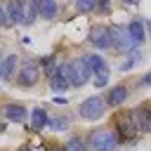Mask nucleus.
<instances>
[{
	"mask_svg": "<svg viewBox=\"0 0 151 151\" xmlns=\"http://www.w3.org/2000/svg\"><path fill=\"white\" fill-rule=\"evenodd\" d=\"M59 73L68 80V85H71V87H83V85L92 78V73H90V68H87V64H85V59H83V57H78V59H73V61L61 64V66H59Z\"/></svg>",
	"mask_w": 151,
	"mask_h": 151,
	"instance_id": "obj_1",
	"label": "nucleus"
},
{
	"mask_svg": "<svg viewBox=\"0 0 151 151\" xmlns=\"http://www.w3.org/2000/svg\"><path fill=\"white\" fill-rule=\"evenodd\" d=\"M113 127H116V132L125 142H130V139H134L139 134V127H137V120H134V111L132 109H123V111L113 113Z\"/></svg>",
	"mask_w": 151,
	"mask_h": 151,
	"instance_id": "obj_2",
	"label": "nucleus"
},
{
	"mask_svg": "<svg viewBox=\"0 0 151 151\" xmlns=\"http://www.w3.org/2000/svg\"><path fill=\"white\" fill-rule=\"evenodd\" d=\"M106 109H109L106 99L99 97V94H92V97H87V99L78 106V116H80L83 120H99V118L106 116Z\"/></svg>",
	"mask_w": 151,
	"mask_h": 151,
	"instance_id": "obj_3",
	"label": "nucleus"
},
{
	"mask_svg": "<svg viewBox=\"0 0 151 151\" xmlns=\"http://www.w3.org/2000/svg\"><path fill=\"white\" fill-rule=\"evenodd\" d=\"M87 144H90L92 151H116V149H118V137H116L111 130L101 127V130H92V132H90Z\"/></svg>",
	"mask_w": 151,
	"mask_h": 151,
	"instance_id": "obj_4",
	"label": "nucleus"
},
{
	"mask_svg": "<svg viewBox=\"0 0 151 151\" xmlns=\"http://www.w3.org/2000/svg\"><path fill=\"white\" fill-rule=\"evenodd\" d=\"M40 64L38 61H33V59H26L21 66H19V73H17V83L21 85V87H33V85H38V80H40Z\"/></svg>",
	"mask_w": 151,
	"mask_h": 151,
	"instance_id": "obj_5",
	"label": "nucleus"
},
{
	"mask_svg": "<svg viewBox=\"0 0 151 151\" xmlns=\"http://www.w3.org/2000/svg\"><path fill=\"white\" fill-rule=\"evenodd\" d=\"M87 40L92 42L94 50H109V47H113V42H111V28L109 26H101V24L92 26Z\"/></svg>",
	"mask_w": 151,
	"mask_h": 151,
	"instance_id": "obj_6",
	"label": "nucleus"
},
{
	"mask_svg": "<svg viewBox=\"0 0 151 151\" xmlns=\"http://www.w3.org/2000/svg\"><path fill=\"white\" fill-rule=\"evenodd\" d=\"M111 42H113V47L120 50V52H132V47H137L134 40L130 38L127 26H113V28H111Z\"/></svg>",
	"mask_w": 151,
	"mask_h": 151,
	"instance_id": "obj_7",
	"label": "nucleus"
},
{
	"mask_svg": "<svg viewBox=\"0 0 151 151\" xmlns=\"http://www.w3.org/2000/svg\"><path fill=\"white\" fill-rule=\"evenodd\" d=\"M134 111V120H137V127H139V134H146L151 132V101H144L139 104Z\"/></svg>",
	"mask_w": 151,
	"mask_h": 151,
	"instance_id": "obj_8",
	"label": "nucleus"
},
{
	"mask_svg": "<svg viewBox=\"0 0 151 151\" xmlns=\"http://www.w3.org/2000/svg\"><path fill=\"white\" fill-rule=\"evenodd\" d=\"M0 113H2V118L9 120V123H24V120L31 116L21 104H5V106L0 109Z\"/></svg>",
	"mask_w": 151,
	"mask_h": 151,
	"instance_id": "obj_9",
	"label": "nucleus"
},
{
	"mask_svg": "<svg viewBox=\"0 0 151 151\" xmlns=\"http://www.w3.org/2000/svg\"><path fill=\"white\" fill-rule=\"evenodd\" d=\"M19 68V57L17 54H7L0 61V80H12V76H17Z\"/></svg>",
	"mask_w": 151,
	"mask_h": 151,
	"instance_id": "obj_10",
	"label": "nucleus"
},
{
	"mask_svg": "<svg viewBox=\"0 0 151 151\" xmlns=\"http://www.w3.org/2000/svg\"><path fill=\"white\" fill-rule=\"evenodd\" d=\"M104 99H106V104H109V106H113V109H116V106H120V104L127 99V85H123V83L113 85V87L106 92V97H104Z\"/></svg>",
	"mask_w": 151,
	"mask_h": 151,
	"instance_id": "obj_11",
	"label": "nucleus"
},
{
	"mask_svg": "<svg viewBox=\"0 0 151 151\" xmlns=\"http://www.w3.org/2000/svg\"><path fill=\"white\" fill-rule=\"evenodd\" d=\"M7 19L12 26L24 24V0H7Z\"/></svg>",
	"mask_w": 151,
	"mask_h": 151,
	"instance_id": "obj_12",
	"label": "nucleus"
},
{
	"mask_svg": "<svg viewBox=\"0 0 151 151\" xmlns=\"http://www.w3.org/2000/svg\"><path fill=\"white\" fill-rule=\"evenodd\" d=\"M127 31H130V38L134 40V45H142V42L146 40V28H144V24H142L139 19H132V21L127 24Z\"/></svg>",
	"mask_w": 151,
	"mask_h": 151,
	"instance_id": "obj_13",
	"label": "nucleus"
},
{
	"mask_svg": "<svg viewBox=\"0 0 151 151\" xmlns=\"http://www.w3.org/2000/svg\"><path fill=\"white\" fill-rule=\"evenodd\" d=\"M35 2H38V14L42 19H54L57 17V9H59L57 0H35Z\"/></svg>",
	"mask_w": 151,
	"mask_h": 151,
	"instance_id": "obj_14",
	"label": "nucleus"
},
{
	"mask_svg": "<svg viewBox=\"0 0 151 151\" xmlns=\"http://www.w3.org/2000/svg\"><path fill=\"white\" fill-rule=\"evenodd\" d=\"M47 125H50L47 111H45V109H33V111H31V127L38 132V130H42V127H47Z\"/></svg>",
	"mask_w": 151,
	"mask_h": 151,
	"instance_id": "obj_15",
	"label": "nucleus"
},
{
	"mask_svg": "<svg viewBox=\"0 0 151 151\" xmlns=\"http://www.w3.org/2000/svg\"><path fill=\"white\" fill-rule=\"evenodd\" d=\"M83 59H85L90 73H99V71H106V68H109V64H106L104 57H99V54H85Z\"/></svg>",
	"mask_w": 151,
	"mask_h": 151,
	"instance_id": "obj_16",
	"label": "nucleus"
},
{
	"mask_svg": "<svg viewBox=\"0 0 151 151\" xmlns=\"http://www.w3.org/2000/svg\"><path fill=\"white\" fill-rule=\"evenodd\" d=\"M38 17V2L35 0H24V26H31Z\"/></svg>",
	"mask_w": 151,
	"mask_h": 151,
	"instance_id": "obj_17",
	"label": "nucleus"
},
{
	"mask_svg": "<svg viewBox=\"0 0 151 151\" xmlns=\"http://www.w3.org/2000/svg\"><path fill=\"white\" fill-rule=\"evenodd\" d=\"M50 87H52L54 92H66V90H68L71 85H68V80H66V78H64V76H61L59 71H57V73H54V76L50 78Z\"/></svg>",
	"mask_w": 151,
	"mask_h": 151,
	"instance_id": "obj_18",
	"label": "nucleus"
},
{
	"mask_svg": "<svg viewBox=\"0 0 151 151\" xmlns=\"http://www.w3.org/2000/svg\"><path fill=\"white\" fill-rule=\"evenodd\" d=\"M40 71H42V76H47V78H52L59 68H57V61H54V57H42V61H40Z\"/></svg>",
	"mask_w": 151,
	"mask_h": 151,
	"instance_id": "obj_19",
	"label": "nucleus"
},
{
	"mask_svg": "<svg viewBox=\"0 0 151 151\" xmlns=\"http://www.w3.org/2000/svg\"><path fill=\"white\" fill-rule=\"evenodd\" d=\"M64 146H66V151H87V144H85V139H80V137H71Z\"/></svg>",
	"mask_w": 151,
	"mask_h": 151,
	"instance_id": "obj_20",
	"label": "nucleus"
},
{
	"mask_svg": "<svg viewBox=\"0 0 151 151\" xmlns=\"http://www.w3.org/2000/svg\"><path fill=\"white\" fill-rule=\"evenodd\" d=\"M109 76H111V68H106V71H99V73H92L94 87H104V85L109 83Z\"/></svg>",
	"mask_w": 151,
	"mask_h": 151,
	"instance_id": "obj_21",
	"label": "nucleus"
},
{
	"mask_svg": "<svg viewBox=\"0 0 151 151\" xmlns=\"http://www.w3.org/2000/svg\"><path fill=\"white\" fill-rule=\"evenodd\" d=\"M139 61H142V52H139V50H134V52L130 54V59H127V61H125L120 68H123V71H130V68H132V66H137Z\"/></svg>",
	"mask_w": 151,
	"mask_h": 151,
	"instance_id": "obj_22",
	"label": "nucleus"
},
{
	"mask_svg": "<svg viewBox=\"0 0 151 151\" xmlns=\"http://www.w3.org/2000/svg\"><path fill=\"white\" fill-rule=\"evenodd\" d=\"M47 127H52L54 132H61V130H66V127H68V118H52Z\"/></svg>",
	"mask_w": 151,
	"mask_h": 151,
	"instance_id": "obj_23",
	"label": "nucleus"
},
{
	"mask_svg": "<svg viewBox=\"0 0 151 151\" xmlns=\"http://www.w3.org/2000/svg\"><path fill=\"white\" fill-rule=\"evenodd\" d=\"M94 9V0H76V12H92Z\"/></svg>",
	"mask_w": 151,
	"mask_h": 151,
	"instance_id": "obj_24",
	"label": "nucleus"
},
{
	"mask_svg": "<svg viewBox=\"0 0 151 151\" xmlns=\"http://www.w3.org/2000/svg\"><path fill=\"white\" fill-rule=\"evenodd\" d=\"M94 9H99V12H109V0H94Z\"/></svg>",
	"mask_w": 151,
	"mask_h": 151,
	"instance_id": "obj_25",
	"label": "nucleus"
},
{
	"mask_svg": "<svg viewBox=\"0 0 151 151\" xmlns=\"http://www.w3.org/2000/svg\"><path fill=\"white\" fill-rule=\"evenodd\" d=\"M45 151H66V146H64V144H54V142H50V144H45Z\"/></svg>",
	"mask_w": 151,
	"mask_h": 151,
	"instance_id": "obj_26",
	"label": "nucleus"
},
{
	"mask_svg": "<svg viewBox=\"0 0 151 151\" xmlns=\"http://www.w3.org/2000/svg\"><path fill=\"white\" fill-rule=\"evenodd\" d=\"M7 24H9V19H7V9L0 5V28H2V26H7Z\"/></svg>",
	"mask_w": 151,
	"mask_h": 151,
	"instance_id": "obj_27",
	"label": "nucleus"
},
{
	"mask_svg": "<svg viewBox=\"0 0 151 151\" xmlns=\"http://www.w3.org/2000/svg\"><path fill=\"white\" fill-rule=\"evenodd\" d=\"M142 85H144V87H151V73H146V76L142 78Z\"/></svg>",
	"mask_w": 151,
	"mask_h": 151,
	"instance_id": "obj_28",
	"label": "nucleus"
},
{
	"mask_svg": "<svg viewBox=\"0 0 151 151\" xmlns=\"http://www.w3.org/2000/svg\"><path fill=\"white\" fill-rule=\"evenodd\" d=\"M17 151H35V149H31V146H19Z\"/></svg>",
	"mask_w": 151,
	"mask_h": 151,
	"instance_id": "obj_29",
	"label": "nucleus"
},
{
	"mask_svg": "<svg viewBox=\"0 0 151 151\" xmlns=\"http://www.w3.org/2000/svg\"><path fill=\"white\" fill-rule=\"evenodd\" d=\"M125 2H127V5H139L142 0H125Z\"/></svg>",
	"mask_w": 151,
	"mask_h": 151,
	"instance_id": "obj_30",
	"label": "nucleus"
},
{
	"mask_svg": "<svg viewBox=\"0 0 151 151\" xmlns=\"http://www.w3.org/2000/svg\"><path fill=\"white\" fill-rule=\"evenodd\" d=\"M2 132H5V123L0 120V134H2Z\"/></svg>",
	"mask_w": 151,
	"mask_h": 151,
	"instance_id": "obj_31",
	"label": "nucleus"
},
{
	"mask_svg": "<svg viewBox=\"0 0 151 151\" xmlns=\"http://www.w3.org/2000/svg\"><path fill=\"white\" fill-rule=\"evenodd\" d=\"M146 28H149V35H151V19H149V24H146Z\"/></svg>",
	"mask_w": 151,
	"mask_h": 151,
	"instance_id": "obj_32",
	"label": "nucleus"
},
{
	"mask_svg": "<svg viewBox=\"0 0 151 151\" xmlns=\"http://www.w3.org/2000/svg\"><path fill=\"white\" fill-rule=\"evenodd\" d=\"M0 61H2V59H0Z\"/></svg>",
	"mask_w": 151,
	"mask_h": 151,
	"instance_id": "obj_33",
	"label": "nucleus"
}]
</instances>
